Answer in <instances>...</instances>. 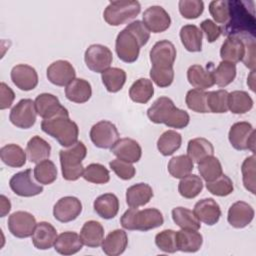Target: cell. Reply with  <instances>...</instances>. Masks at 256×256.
Segmentation results:
<instances>
[{
	"label": "cell",
	"mask_w": 256,
	"mask_h": 256,
	"mask_svg": "<svg viewBox=\"0 0 256 256\" xmlns=\"http://www.w3.org/2000/svg\"><path fill=\"white\" fill-rule=\"evenodd\" d=\"M229 19L221 27V34L232 35H255L256 20L253 1L228 0Z\"/></svg>",
	"instance_id": "obj_1"
},
{
	"label": "cell",
	"mask_w": 256,
	"mask_h": 256,
	"mask_svg": "<svg viewBox=\"0 0 256 256\" xmlns=\"http://www.w3.org/2000/svg\"><path fill=\"white\" fill-rule=\"evenodd\" d=\"M147 116L155 124H165L170 128L183 129L190 122L189 114L175 106L166 96L157 98L147 110Z\"/></svg>",
	"instance_id": "obj_2"
},
{
	"label": "cell",
	"mask_w": 256,
	"mask_h": 256,
	"mask_svg": "<svg viewBox=\"0 0 256 256\" xmlns=\"http://www.w3.org/2000/svg\"><path fill=\"white\" fill-rule=\"evenodd\" d=\"M41 129L44 133L56 139L63 147H70L78 141L79 128L68 114H60L49 119H43Z\"/></svg>",
	"instance_id": "obj_3"
},
{
	"label": "cell",
	"mask_w": 256,
	"mask_h": 256,
	"mask_svg": "<svg viewBox=\"0 0 256 256\" xmlns=\"http://www.w3.org/2000/svg\"><path fill=\"white\" fill-rule=\"evenodd\" d=\"M120 223L126 230L145 232L162 226L164 218L161 211L156 208H147L143 210L130 208L124 212L120 219Z\"/></svg>",
	"instance_id": "obj_4"
},
{
	"label": "cell",
	"mask_w": 256,
	"mask_h": 256,
	"mask_svg": "<svg viewBox=\"0 0 256 256\" xmlns=\"http://www.w3.org/2000/svg\"><path fill=\"white\" fill-rule=\"evenodd\" d=\"M87 148L82 141H77L67 149L59 151L62 176L67 181H76L83 175L82 161L86 157Z\"/></svg>",
	"instance_id": "obj_5"
},
{
	"label": "cell",
	"mask_w": 256,
	"mask_h": 256,
	"mask_svg": "<svg viewBox=\"0 0 256 256\" xmlns=\"http://www.w3.org/2000/svg\"><path fill=\"white\" fill-rule=\"evenodd\" d=\"M141 11V5L136 0L111 1L103 12V18L111 26H119L135 18Z\"/></svg>",
	"instance_id": "obj_6"
},
{
	"label": "cell",
	"mask_w": 256,
	"mask_h": 256,
	"mask_svg": "<svg viewBox=\"0 0 256 256\" xmlns=\"http://www.w3.org/2000/svg\"><path fill=\"white\" fill-rule=\"evenodd\" d=\"M141 47H143L141 41L131 31L125 28L118 33L115 41V50L118 58L123 62H135L139 57Z\"/></svg>",
	"instance_id": "obj_7"
},
{
	"label": "cell",
	"mask_w": 256,
	"mask_h": 256,
	"mask_svg": "<svg viewBox=\"0 0 256 256\" xmlns=\"http://www.w3.org/2000/svg\"><path fill=\"white\" fill-rule=\"evenodd\" d=\"M228 138L230 144L236 150L255 151V131L249 122L234 123L230 127Z\"/></svg>",
	"instance_id": "obj_8"
},
{
	"label": "cell",
	"mask_w": 256,
	"mask_h": 256,
	"mask_svg": "<svg viewBox=\"0 0 256 256\" xmlns=\"http://www.w3.org/2000/svg\"><path fill=\"white\" fill-rule=\"evenodd\" d=\"M92 143L101 149H111L119 140V132L115 124L108 120H101L90 129Z\"/></svg>",
	"instance_id": "obj_9"
},
{
	"label": "cell",
	"mask_w": 256,
	"mask_h": 256,
	"mask_svg": "<svg viewBox=\"0 0 256 256\" xmlns=\"http://www.w3.org/2000/svg\"><path fill=\"white\" fill-rule=\"evenodd\" d=\"M84 61L88 69L95 73H102L110 68L113 61V55L107 46L102 44H92L85 51Z\"/></svg>",
	"instance_id": "obj_10"
},
{
	"label": "cell",
	"mask_w": 256,
	"mask_h": 256,
	"mask_svg": "<svg viewBox=\"0 0 256 256\" xmlns=\"http://www.w3.org/2000/svg\"><path fill=\"white\" fill-rule=\"evenodd\" d=\"M9 186L20 197H33L43 192V186L33 179L31 169L14 174L9 180Z\"/></svg>",
	"instance_id": "obj_11"
},
{
	"label": "cell",
	"mask_w": 256,
	"mask_h": 256,
	"mask_svg": "<svg viewBox=\"0 0 256 256\" xmlns=\"http://www.w3.org/2000/svg\"><path fill=\"white\" fill-rule=\"evenodd\" d=\"M37 112L32 99H21L10 111V122L21 129H29L36 122Z\"/></svg>",
	"instance_id": "obj_12"
},
{
	"label": "cell",
	"mask_w": 256,
	"mask_h": 256,
	"mask_svg": "<svg viewBox=\"0 0 256 256\" xmlns=\"http://www.w3.org/2000/svg\"><path fill=\"white\" fill-rule=\"evenodd\" d=\"M36 225L35 217L27 211H16L8 218L9 232L17 238L32 236Z\"/></svg>",
	"instance_id": "obj_13"
},
{
	"label": "cell",
	"mask_w": 256,
	"mask_h": 256,
	"mask_svg": "<svg viewBox=\"0 0 256 256\" xmlns=\"http://www.w3.org/2000/svg\"><path fill=\"white\" fill-rule=\"evenodd\" d=\"M143 23L152 33H161L166 31L171 25V18L168 12L158 5L148 7L142 16Z\"/></svg>",
	"instance_id": "obj_14"
},
{
	"label": "cell",
	"mask_w": 256,
	"mask_h": 256,
	"mask_svg": "<svg viewBox=\"0 0 256 256\" xmlns=\"http://www.w3.org/2000/svg\"><path fill=\"white\" fill-rule=\"evenodd\" d=\"M82 212L81 201L74 196H65L60 198L53 207V216L62 223L75 220Z\"/></svg>",
	"instance_id": "obj_15"
},
{
	"label": "cell",
	"mask_w": 256,
	"mask_h": 256,
	"mask_svg": "<svg viewBox=\"0 0 256 256\" xmlns=\"http://www.w3.org/2000/svg\"><path fill=\"white\" fill-rule=\"evenodd\" d=\"M176 55V48L172 42L160 40L151 48L149 58L154 67H173Z\"/></svg>",
	"instance_id": "obj_16"
},
{
	"label": "cell",
	"mask_w": 256,
	"mask_h": 256,
	"mask_svg": "<svg viewBox=\"0 0 256 256\" xmlns=\"http://www.w3.org/2000/svg\"><path fill=\"white\" fill-rule=\"evenodd\" d=\"M48 80L56 86H67L75 79L76 71L73 65L67 60H57L47 68Z\"/></svg>",
	"instance_id": "obj_17"
},
{
	"label": "cell",
	"mask_w": 256,
	"mask_h": 256,
	"mask_svg": "<svg viewBox=\"0 0 256 256\" xmlns=\"http://www.w3.org/2000/svg\"><path fill=\"white\" fill-rule=\"evenodd\" d=\"M37 114L43 119H49L60 114H68V110L60 103L59 99L50 93L39 94L35 101Z\"/></svg>",
	"instance_id": "obj_18"
},
{
	"label": "cell",
	"mask_w": 256,
	"mask_h": 256,
	"mask_svg": "<svg viewBox=\"0 0 256 256\" xmlns=\"http://www.w3.org/2000/svg\"><path fill=\"white\" fill-rule=\"evenodd\" d=\"M246 53V44L242 35L227 36L220 49V57L222 61L238 63L242 61Z\"/></svg>",
	"instance_id": "obj_19"
},
{
	"label": "cell",
	"mask_w": 256,
	"mask_h": 256,
	"mask_svg": "<svg viewBox=\"0 0 256 256\" xmlns=\"http://www.w3.org/2000/svg\"><path fill=\"white\" fill-rule=\"evenodd\" d=\"M13 84L22 91L33 90L38 84V74L30 65H15L10 73Z\"/></svg>",
	"instance_id": "obj_20"
},
{
	"label": "cell",
	"mask_w": 256,
	"mask_h": 256,
	"mask_svg": "<svg viewBox=\"0 0 256 256\" xmlns=\"http://www.w3.org/2000/svg\"><path fill=\"white\" fill-rule=\"evenodd\" d=\"M111 152L120 160L135 163L142 156V148L140 144L132 138H121L111 148Z\"/></svg>",
	"instance_id": "obj_21"
},
{
	"label": "cell",
	"mask_w": 256,
	"mask_h": 256,
	"mask_svg": "<svg viewBox=\"0 0 256 256\" xmlns=\"http://www.w3.org/2000/svg\"><path fill=\"white\" fill-rule=\"evenodd\" d=\"M193 212L200 222L209 226L216 224L221 216L220 206L213 198H204L199 200L194 205Z\"/></svg>",
	"instance_id": "obj_22"
},
{
	"label": "cell",
	"mask_w": 256,
	"mask_h": 256,
	"mask_svg": "<svg viewBox=\"0 0 256 256\" xmlns=\"http://www.w3.org/2000/svg\"><path fill=\"white\" fill-rule=\"evenodd\" d=\"M254 218V209L252 206L244 201H237L233 203L229 210L227 220L234 228H244L248 226Z\"/></svg>",
	"instance_id": "obj_23"
},
{
	"label": "cell",
	"mask_w": 256,
	"mask_h": 256,
	"mask_svg": "<svg viewBox=\"0 0 256 256\" xmlns=\"http://www.w3.org/2000/svg\"><path fill=\"white\" fill-rule=\"evenodd\" d=\"M57 236L55 227L46 221H42L37 223L35 227L32 234V243L39 250H47L54 246Z\"/></svg>",
	"instance_id": "obj_24"
},
{
	"label": "cell",
	"mask_w": 256,
	"mask_h": 256,
	"mask_svg": "<svg viewBox=\"0 0 256 256\" xmlns=\"http://www.w3.org/2000/svg\"><path fill=\"white\" fill-rule=\"evenodd\" d=\"M128 245L127 233L122 229L111 231L105 239H103L101 247L102 251L108 256H118L122 254Z\"/></svg>",
	"instance_id": "obj_25"
},
{
	"label": "cell",
	"mask_w": 256,
	"mask_h": 256,
	"mask_svg": "<svg viewBox=\"0 0 256 256\" xmlns=\"http://www.w3.org/2000/svg\"><path fill=\"white\" fill-rule=\"evenodd\" d=\"M83 247V242L79 234L73 231H65L57 236L54 249L61 255H73Z\"/></svg>",
	"instance_id": "obj_26"
},
{
	"label": "cell",
	"mask_w": 256,
	"mask_h": 256,
	"mask_svg": "<svg viewBox=\"0 0 256 256\" xmlns=\"http://www.w3.org/2000/svg\"><path fill=\"white\" fill-rule=\"evenodd\" d=\"M203 244V237L198 230L181 229L176 231L177 249L182 252H197Z\"/></svg>",
	"instance_id": "obj_27"
},
{
	"label": "cell",
	"mask_w": 256,
	"mask_h": 256,
	"mask_svg": "<svg viewBox=\"0 0 256 256\" xmlns=\"http://www.w3.org/2000/svg\"><path fill=\"white\" fill-rule=\"evenodd\" d=\"M152 197V187L147 183H137L126 190V203L130 208L144 206L149 203Z\"/></svg>",
	"instance_id": "obj_28"
},
{
	"label": "cell",
	"mask_w": 256,
	"mask_h": 256,
	"mask_svg": "<svg viewBox=\"0 0 256 256\" xmlns=\"http://www.w3.org/2000/svg\"><path fill=\"white\" fill-rule=\"evenodd\" d=\"M66 98L74 103H85L92 96L91 84L82 78H75L65 88Z\"/></svg>",
	"instance_id": "obj_29"
},
{
	"label": "cell",
	"mask_w": 256,
	"mask_h": 256,
	"mask_svg": "<svg viewBox=\"0 0 256 256\" xmlns=\"http://www.w3.org/2000/svg\"><path fill=\"white\" fill-rule=\"evenodd\" d=\"M94 211L103 219L114 218L119 211V199L113 193H105L98 196L93 203Z\"/></svg>",
	"instance_id": "obj_30"
},
{
	"label": "cell",
	"mask_w": 256,
	"mask_h": 256,
	"mask_svg": "<svg viewBox=\"0 0 256 256\" xmlns=\"http://www.w3.org/2000/svg\"><path fill=\"white\" fill-rule=\"evenodd\" d=\"M80 237L83 245L90 248L99 247L104 239V228L98 221L89 220L83 224L80 231Z\"/></svg>",
	"instance_id": "obj_31"
},
{
	"label": "cell",
	"mask_w": 256,
	"mask_h": 256,
	"mask_svg": "<svg viewBox=\"0 0 256 256\" xmlns=\"http://www.w3.org/2000/svg\"><path fill=\"white\" fill-rule=\"evenodd\" d=\"M188 82L194 87V89L205 90L211 88L214 83L212 71L206 70L199 64L191 65L187 70Z\"/></svg>",
	"instance_id": "obj_32"
},
{
	"label": "cell",
	"mask_w": 256,
	"mask_h": 256,
	"mask_svg": "<svg viewBox=\"0 0 256 256\" xmlns=\"http://www.w3.org/2000/svg\"><path fill=\"white\" fill-rule=\"evenodd\" d=\"M26 154L31 163H39L50 157L51 146L42 137L33 136L26 145Z\"/></svg>",
	"instance_id": "obj_33"
},
{
	"label": "cell",
	"mask_w": 256,
	"mask_h": 256,
	"mask_svg": "<svg viewBox=\"0 0 256 256\" xmlns=\"http://www.w3.org/2000/svg\"><path fill=\"white\" fill-rule=\"evenodd\" d=\"M180 39L184 48L189 52H200L202 50L203 33L194 24H187L180 29Z\"/></svg>",
	"instance_id": "obj_34"
},
{
	"label": "cell",
	"mask_w": 256,
	"mask_h": 256,
	"mask_svg": "<svg viewBox=\"0 0 256 256\" xmlns=\"http://www.w3.org/2000/svg\"><path fill=\"white\" fill-rule=\"evenodd\" d=\"M214 154V147L212 143L203 137L191 139L187 145V155L193 162H200L208 156Z\"/></svg>",
	"instance_id": "obj_35"
},
{
	"label": "cell",
	"mask_w": 256,
	"mask_h": 256,
	"mask_svg": "<svg viewBox=\"0 0 256 256\" xmlns=\"http://www.w3.org/2000/svg\"><path fill=\"white\" fill-rule=\"evenodd\" d=\"M154 95V87L151 80L139 78L130 86L129 97L133 102L145 104Z\"/></svg>",
	"instance_id": "obj_36"
},
{
	"label": "cell",
	"mask_w": 256,
	"mask_h": 256,
	"mask_svg": "<svg viewBox=\"0 0 256 256\" xmlns=\"http://www.w3.org/2000/svg\"><path fill=\"white\" fill-rule=\"evenodd\" d=\"M0 157L4 164L13 168H20L26 163V151L14 143L3 146L0 149Z\"/></svg>",
	"instance_id": "obj_37"
},
{
	"label": "cell",
	"mask_w": 256,
	"mask_h": 256,
	"mask_svg": "<svg viewBox=\"0 0 256 256\" xmlns=\"http://www.w3.org/2000/svg\"><path fill=\"white\" fill-rule=\"evenodd\" d=\"M101 79L108 92L116 93L126 82V72L118 67H110L101 73Z\"/></svg>",
	"instance_id": "obj_38"
},
{
	"label": "cell",
	"mask_w": 256,
	"mask_h": 256,
	"mask_svg": "<svg viewBox=\"0 0 256 256\" xmlns=\"http://www.w3.org/2000/svg\"><path fill=\"white\" fill-rule=\"evenodd\" d=\"M253 107L251 96L242 90H235L228 94V110L233 114H244Z\"/></svg>",
	"instance_id": "obj_39"
},
{
	"label": "cell",
	"mask_w": 256,
	"mask_h": 256,
	"mask_svg": "<svg viewBox=\"0 0 256 256\" xmlns=\"http://www.w3.org/2000/svg\"><path fill=\"white\" fill-rule=\"evenodd\" d=\"M182 143V136L175 130H167L157 140V149L163 156H170L176 152Z\"/></svg>",
	"instance_id": "obj_40"
},
{
	"label": "cell",
	"mask_w": 256,
	"mask_h": 256,
	"mask_svg": "<svg viewBox=\"0 0 256 256\" xmlns=\"http://www.w3.org/2000/svg\"><path fill=\"white\" fill-rule=\"evenodd\" d=\"M172 219L174 223L181 229L199 230L201 227L200 221L195 216L194 212L185 207H175L172 209Z\"/></svg>",
	"instance_id": "obj_41"
},
{
	"label": "cell",
	"mask_w": 256,
	"mask_h": 256,
	"mask_svg": "<svg viewBox=\"0 0 256 256\" xmlns=\"http://www.w3.org/2000/svg\"><path fill=\"white\" fill-rule=\"evenodd\" d=\"M203 189V181L196 174H188L181 178L178 184L179 194L187 199L195 198Z\"/></svg>",
	"instance_id": "obj_42"
},
{
	"label": "cell",
	"mask_w": 256,
	"mask_h": 256,
	"mask_svg": "<svg viewBox=\"0 0 256 256\" xmlns=\"http://www.w3.org/2000/svg\"><path fill=\"white\" fill-rule=\"evenodd\" d=\"M198 171L200 176L206 182H211L223 174L222 165L219 159L213 155L198 162Z\"/></svg>",
	"instance_id": "obj_43"
},
{
	"label": "cell",
	"mask_w": 256,
	"mask_h": 256,
	"mask_svg": "<svg viewBox=\"0 0 256 256\" xmlns=\"http://www.w3.org/2000/svg\"><path fill=\"white\" fill-rule=\"evenodd\" d=\"M33 176L38 183L49 185L57 179V168L54 162L46 159L36 164L33 170Z\"/></svg>",
	"instance_id": "obj_44"
},
{
	"label": "cell",
	"mask_w": 256,
	"mask_h": 256,
	"mask_svg": "<svg viewBox=\"0 0 256 256\" xmlns=\"http://www.w3.org/2000/svg\"><path fill=\"white\" fill-rule=\"evenodd\" d=\"M167 168L172 177L181 179L192 172L194 162L188 155H179L170 159Z\"/></svg>",
	"instance_id": "obj_45"
},
{
	"label": "cell",
	"mask_w": 256,
	"mask_h": 256,
	"mask_svg": "<svg viewBox=\"0 0 256 256\" xmlns=\"http://www.w3.org/2000/svg\"><path fill=\"white\" fill-rule=\"evenodd\" d=\"M236 72V64L227 61H221L215 70L212 71L214 83L219 87H226L234 81Z\"/></svg>",
	"instance_id": "obj_46"
},
{
	"label": "cell",
	"mask_w": 256,
	"mask_h": 256,
	"mask_svg": "<svg viewBox=\"0 0 256 256\" xmlns=\"http://www.w3.org/2000/svg\"><path fill=\"white\" fill-rule=\"evenodd\" d=\"M228 92L220 89L207 92V107L211 113H226L228 111Z\"/></svg>",
	"instance_id": "obj_47"
},
{
	"label": "cell",
	"mask_w": 256,
	"mask_h": 256,
	"mask_svg": "<svg viewBox=\"0 0 256 256\" xmlns=\"http://www.w3.org/2000/svg\"><path fill=\"white\" fill-rule=\"evenodd\" d=\"M82 177L94 184H105L110 180V174L108 169L99 163H91L84 168Z\"/></svg>",
	"instance_id": "obj_48"
},
{
	"label": "cell",
	"mask_w": 256,
	"mask_h": 256,
	"mask_svg": "<svg viewBox=\"0 0 256 256\" xmlns=\"http://www.w3.org/2000/svg\"><path fill=\"white\" fill-rule=\"evenodd\" d=\"M207 92L199 89H191L187 92L185 102L187 107L197 113H209L207 107Z\"/></svg>",
	"instance_id": "obj_49"
},
{
	"label": "cell",
	"mask_w": 256,
	"mask_h": 256,
	"mask_svg": "<svg viewBox=\"0 0 256 256\" xmlns=\"http://www.w3.org/2000/svg\"><path fill=\"white\" fill-rule=\"evenodd\" d=\"M206 188L211 194L224 197L233 192L234 185L232 180L227 175L222 174L217 179L211 182H206Z\"/></svg>",
	"instance_id": "obj_50"
},
{
	"label": "cell",
	"mask_w": 256,
	"mask_h": 256,
	"mask_svg": "<svg viewBox=\"0 0 256 256\" xmlns=\"http://www.w3.org/2000/svg\"><path fill=\"white\" fill-rule=\"evenodd\" d=\"M156 246L165 253H175L178 251L176 245V231L165 229L155 236Z\"/></svg>",
	"instance_id": "obj_51"
},
{
	"label": "cell",
	"mask_w": 256,
	"mask_h": 256,
	"mask_svg": "<svg viewBox=\"0 0 256 256\" xmlns=\"http://www.w3.org/2000/svg\"><path fill=\"white\" fill-rule=\"evenodd\" d=\"M151 80L160 88H166L170 86L174 80L173 67H154L150 69Z\"/></svg>",
	"instance_id": "obj_52"
},
{
	"label": "cell",
	"mask_w": 256,
	"mask_h": 256,
	"mask_svg": "<svg viewBox=\"0 0 256 256\" xmlns=\"http://www.w3.org/2000/svg\"><path fill=\"white\" fill-rule=\"evenodd\" d=\"M243 185L246 190L255 194V155L247 157L241 167Z\"/></svg>",
	"instance_id": "obj_53"
},
{
	"label": "cell",
	"mask_w": 256,
	"mask_h": 256,
	"mask_svg": "<svg viewBox=\"0 0 256 256\" xmlns=\"http://www.w3.org/2000/svg\"><path fill=\"white\" fill-rule=\"evenodd\" d=\"M180 14L186 19L198 18L204 10V3L201 0H180L178 3Z\"/></svg>",
	"instance_id": "obj_54"
},
{
	"label": "cell",
	"mask_w": 256,
	"mask_h": 256,
	"mask_svg": "<svg viewBox=\"0 0 256 256\" xmlns=\"http://www.w3.org/2000/svg\"><path fill=\"white\" fill-rule=\"evenodd\" d=\"M209 12L216 23L223 26L229 19V3L228 0H213L209 3Z\"/></svg>",
	"instance_id": "obj_55"
},
{
	"label": "cell",
	"mask_w": 256,
	"mask_h": 256,
	"mask_svg": "<svg viewBox=\"0 0 256 256\" xmlns=\"http://www.w3.org/2000/svg\"><path fill=\"white\" fill-rule=\"evenodd\" d=\"M109 166L122 180H130L135 176L136 173L135 167L132 165V163L120 160L118 158L110 161Z\"/></svg>",
	"instance_id": "obj_56"
},
{
	"label": "cell",
	"mask_w": 256,
	"mask_h": 256,
	"mask_svg": "<svg viewBox=\"0 0 256 256\" xmlns=\"http://www.w3.org/2000/svg\"><path fill=\"white\" fill-rule=\"evenodd\" d=\"M200 27L201 31L204 32L207 41L210 43L216 41L221 35V27L210 19L203 20L200 23Z\"/></svg>",
	"instance_id": "obj_57"
},
{
	"label": "cell",
	"mask_w": 256,
	"mask_h": 256,
	"mask_svg": "<svg viewBox=\"0 0 256 256\" xmlns=\"http://www.w3.org/2000/svg\"><path fill=\"white\" fill-rule=\"evenodd\" d=\"M126 29L131 31L132 33H134L139 38V40L141 41L143 46L147 44V42L150 38V31L146 28V26L144 25V23L142 21H140V20L133 21L126 26Z\"/></svg>",
	"instance_id": "obj_58"
},
{
	"label": "cell",
	"mask_w": 256,
	"mask_h": 256,
	"mask_svg": "<svg viewBox=\"0 0 256 256\" xmlns=\"http://www.w3.org/2000/svg\"><path fill=\"white\" fill-rule=\"evenodd\" d=\"M0 109L4 110L7 108H10L14 99L15 94L14 91L4 82H1L0 84Z\"/></svg>",
	"instance_id": "obj_59"
},
{
	"label": "cell",
	"mask_w": 256,
	"mask_h": 256,
	"mask_svg": "<svg viewBox=\"0 0 256 256\" xmlns=\"http://www.w3.org/2000/svg\"><path fill=\"white\" fill-rule=\"evenodd\" d=\"M0 200H1V213L0 216L1 217H5L11 210V203L10 200L5 196V195H1L0 196Z\"/></svg>",
	"instance_id": "obj_60"
}]
</instances>
